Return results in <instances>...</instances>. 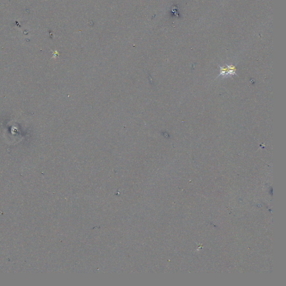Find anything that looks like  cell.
<instances>
[{"label": "cell", "instance_id": "6da1fadb", "mask_svg": "<svg viewBox=\"0 0 286 286\" xmlns=\"http://www.w3.org/2000/svg\"><path fill=\"white\" fill-rule=\"evenodd\" d=\"M226 67H221L219 66L220 68V74L219 76H223V77L233 76L234 74H237V69L235 66L233 65H228L226 64Z\"/></svg>", "mask_w": 286, "mask_h": 286}]
</instances>
